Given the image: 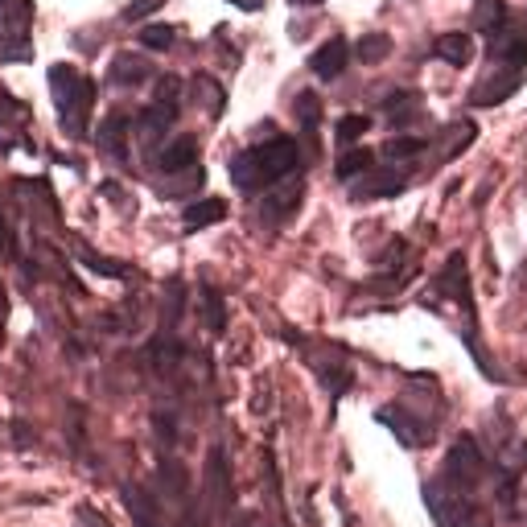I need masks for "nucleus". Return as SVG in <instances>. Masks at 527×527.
<instances>
[{"label":"nucleus","instance_id":"1","mask_svg":"<svg viewBox=\"0 0 527 527\" xmlns=\"http://www.w3.org/2000/svg\"><path fill=\"white\" fill-rule=\"evenodd\" d=\"M46 83H50V95H54V108H58L66 136H87L91 108H95V79L79 75L70 62H54Z\"/></svg>","mask_w":527,"mask_h":527},{"label":"nucleus","instance_id":"2","mask_svg":"<svg viewBox=\"0 0 527 527\" xmlns=\"http://www.w3.org/2000/svg\"><path fill=\"white\" fill-rule=\"evenodd\" d=\"M425 503L441 527H490V515L470 499V490L449 482L445 474L425 486Z\"/></svg>","mask_w":527,"mask_h":527},{"label":"nucleus","instance_id":"3","mask_svg":"<svg viewBox=\"0 0 527 527\" xmlns=\"http://www.w3.org/2000/svg\"><path fill=\"white\" fill-rule=\"evenodd\" d=\"M252 153H256V165H260V178L264 182H285L289 173L301 169V149H297L293 136H272V140H264L260 149H252Z\"/></svg>","mask_w":527,"mask_h":527},{"label":"nucleus","instance_id":"4","mask_svg":"<svg viewBox=\"0 0 527 527\" xmlns=\"http://www.w3.org/2000/svg\"><path fill=\"white\" fill-rule=\"evenodd\" d=\"M482 474H486V458H482V449H478L470 437L453 441L449 458H445V478H449V482H458V486H466V490H474V486L482 482Z\"/></svg>","mask_w":527,"mask_h":527},{"label":"nucleus","instance_id":"5","mask_svg":"<svg viewBox=\"0 0 527 527\" xmlns=\"http://www.w3.org/2000/svg\"><path fill=\"white\" fill-rule=\"evenodd\" d=\"M404 190V173L396 169H367L355 178V186H350V194H355V202H371V198H396Z\"/></svg>","mask_w":527,"mask_h":527},{"label":"nucleus","instance_id":"6","mask_svg":"<svg viewBox=\"0 0 527 527\" xmlns=\"http://www.w3.org/2000/svg\"><path fill=\"white\" fill-rule=\"evenodd\" d=\"M149 75H153L149 58H145V54H132V50L116 54V58H112V66H108V79H112L116 87H140Z\"/></svg>","mask_w":527,"mask_h":527},{"label":"nucleus","instance_id":"7","mask_svg":"<svg viewBox=\"0 0 527 527\" xmlns=\"http://www.w3.org/2000/svg\"><path fill=\"white\" fill-rule=\"evenodd\" d=\"M95 145L103 157H116L120 165L128 161V120L124 116H108L95 132Z\"/></svg>","mask_w":527,"mask_h":527},{"label":"nucleus","instance_id":"8","mask_svg":"<svg viewBox=\"0 0 527 527\" xmlns=\"http://www.w3.org/2000/svg\"><path fill=\"white\" fill-rule=\"evenodd\" d=\"M173 112H165V108H157V103H149L145 112H140V120H136V136H140V145L145 149H161V140H165V132L173 128Z\"/></svg>","mask_w":527,"mask_h":527},{"label":"nucleus","instance_id":"9","mask_svg":"<svg viewBox=\"0 0 527 527\" xmlns=\"http://www.w3.org/2000/svg\"><path fill=\"white\" fill-rule=\"evenodd\" d=\"M346 58H350V46H346V38H330L318 54L309 58V70L318 79H338L342 70H346Z\"/></svg>","mask_w":527,"mask_h":527},{"label":"nucleus","instance_id":"10","mask_svg":"<svg viewBox=\"0 0 527 527\" xmlns=\"http://www.w3.org/2000/svg\"><path fill=\"white\" fill-rule=\"evenodd\" d=\"M198 165V140L194 136H178L173 145H165L157 153V169L161 173H182V169H194Z\"/></svg>","mask_w":527,"mask_h":527},{"label":"nucleus","instance_id":"11","mask_svg":"<svg viewBox=\"0 0 527 527\" xmlns=\"http://www.w3.org/2000/svg\"><path fill=\"white\" fill-rule=\"evenodd\" d=\"M474 21H478V33L490 42V38H499V33L511 25V13H507L503 0H478V5H474Z\"/></svg>","mask_w":527,"mask_h":527},{"label":"nucleus","instance_id":"12","mask_svg":"<svg viewBox=\"0 0 527 527\" xmlns=\"http://www.w3.org/2000/svg\"><path fill=\"white\" fill-rule=\"evenodd\" d=\"M441 289H445V297H453L458 305L470 309V276H466V256H462V252H458V256H449L445 276H441Z\"/></svg>","mask_w":527,"mask_h":527},{"label":"nucleus","instance_id":"13","mask_svg":"<svg viewBox=\"0 0 527 527\" xmlns=\"http://www.w3.org/2000/svg\"><path fill=\"white\" fill-rule=\"evenodd\" d=\"M223 215H227V202H223V198H194V202H186V210H182V223H186L190 231H198V227L219 223Z\"/></svg>","mask_w":527,"mask_h":527},{"label":"nucleus","instance_id":"14","mask_svg":"<svg viewBox=\"0 0 527 527\" xmlns=\"http://www.w3.org/2000/svg\"><path fill=\"white\" fill-rule=\"evenodd\" d=\"M420 112H425V103H420L416 91H396L392 99H383V116H388L396 128H408Z\"/></svg>","mask_w":527,"mask_h":527},{"label":"nucleus","instance_id":"15","mask_svg":"<svg viewBox=\"0 0 527 527\" xmlns=\"http://www.w3.org/2000/svg\"><path fill=\"white\" fill-rule=\"evenodd\" d=\"M379 420H383V425H392V433L404 441V445H412V449H420V445H429V433H420V425H416V420H408L396 404L392 408H379Z\"/></svg>","mask_w":527,"mask_h":527},{"label":"nucleus","instance_id":"16","mask_svg":"<svg viewBox=\"0 0 527 527\" xmlns=\"http://www.w3.org/2000/svg\"><path fill=\"white\" fill-rule=\"evenodd\" d=\"M210 499H219V507H231V470H227V453L210 449Z\"/></svg>","mask_w":527,"mask_h":527},{"label":"nucleus","instance_id":"17","mask_svg":"<svg viewBox=\"0 0 527 527\" xmlns=\"http://www.w3.org/2000/svg\"><path fill=\"white\" fill-rule=\"evenodd\" d=\"M231 182H235L239 190H260V186H264L260 165H256V153H252V149L231 157Z\"/></svg>","mask_w":527,"mask_h":527},{"label":"nucleus","instance_id":"18","mask_svg":"<svg viewBox=\"0 0 527 527\" xmlns=\"http://www.w3.org/2000/svg\"><path fill=\"white\" fill-rule=\"evenodd\" d=\"M437 58H445L449 66H466V62L474 58L470 33H445V38L437 42Z\"/></svg>","mask_w":527,"mask_h":527},{"label":"nucleus","instance_id":"19","mask_svg":"<svg viewBox=\"0 0 527 527\" xmlns=\"http://www.w3.org/2000/svg\"><path fill=\"white\" fill-rule=\"evenodd\" d=\"M33 58V42L25 29H9L5 38H0V62H25Z\"/></svg>","mask_w":527,"mask_h":527},{"label":"nucleus","instance_id":"20","mask_svg":"<svg viewBox=\"0 0 527 527\" xmlns=\"http://www.w3.org/2000/svg\"><path fill=\"white\" fill-rule=\"evenodd\" d=\"M371 161H375L371 149H350V153L342 149V157H338V178H342V182H355L359 173L371 169Z\"/></svg>","mask_w":527,"mask_h":527},{"label":"nucleus","instance_id":"21","mask_svg":"<svg viewBox=\"0 0 527 527\" xmlns=\"http://www.w3.org/2000/svg\"><path fill=\"white\" fill-rule=\"evenodd\" d=\"M153 103H157V108H165V112H173V116H178V112H182V79H173V75L157 79Z\"/></svg>","mask_w":527,"mask_h":527},{"label":"nucleus","instance_id":"22","mask_svg":"<svg viewBox=\"0 0 527 527\" xmlns=\"http://www.w3.org/2000/svg\"><path fill=\"white\" fill-rule=\"evenodd\" d=\"M470 140H474V124H470V120H462V124H453V128H449V136H441L437 153L449 161V157H458V153L470 145Z\"/></svg>","mask_w":527,"mask_h":527},{"label":"nucleus","instance_id":"23","mask_svg":"<svg viewBox=\"0 0 527 527\" xmlns=\"http://www.w3.org/2000/svg\"><path fill=\"white\" fill-rule=\"evenodd\" d=\"M355 54H359V62L375 66V62H383L392 54V38H388V33H367V38L355 46Z\"/></svg>","mask_w":527,"mask_h":527},{"label":"nucleus","instance_id":"24","mask_svg":"<svg viewBox=\"0 0 527 527\" xmlns=\"http://www.w3.org/2000/svg\"><path fill=\"white\" fill-rule=\"evenodd\" d=\"M425 153V140L420 136H392L388 145H383V157H392V161H412Z\"/></svg>","mask_w":527,"mask_h":527},{"label":"nucleus","instance_id":"25","mask_svg":"<svg viewBox=\"0 0 527 527\" xmlns=\"http://www.w3.org/2000/svg\"><path fill=\"white\" fill-rule=\"evenodd\" d=\"M194 91H198V103L210 112V116H219L223 112V87L219 83H210V75H198L194 79Z\"/></svg>","mask_w":527,"mask_h":527},{"label":"nucleus","instance_id":"26","mask_svg":"<svg viewBox=\"0 0 527 527\" xmlns=\"http://www.w3.org/2000/svg\"><path fill=\"white\" fill-rule=\"evenodd\" d=\"M297 120H301L305 132L318 128V120H322V99L313 95V91H301V95H297Z\"/></svg>","mask_w":527,"mask_h":527},{"label":"nucleus","instance_id":"27","mask_svg":"<svg viewBox=\"0 0 527 527\" xmlns=\"http://www.w3.org/2000/svg\"><path fill=\"white\" fill-rule=\"evenodd\" d=\"M29 17H33V5H29V0H0V25L25 29Z\"/></svg>","mask_w":527,"mask_h":527},{"label":"nucleus","instance_id":"28","mask_svg":"<svg viewBox=\"0 0 527 527\" xmlns=\"http://www.w3.org/2000/svg\"><path fill=\"white\" fill-rule=\"evenodd\" d=\"M367 128H371L367 116H342L338 128H334V132H338V145H342V149H346V145H355V140H359Z\"/></svg>","mask_w":527,"mask_h":527},{"label":"nucleus","instance_id":"29","mask_svg":"<svg viewBox=\"0 0 527 527\" xmlns=\"http://www.w3.org/2000/svg\"><path fill=\"white\" fill-rule=\"evenodd\" d=\"M140 46H145V50H169L173 46V29L169 25H145V29H140Z\"/></svg>","mask_w":527,"mask_h":527},{"label":"nucleus","instance_id":"30","mask_svg":"<svg viewBox=\"0 0 527 527\" xmlns=\"http://www.w3.org/2000/svg\"><path fill=\"white\" fill-rule=\"evenodd\" d=\"M161 5H165V0H132V5L124 9V21H145V17H153Z\"/></svg>","mask_w":527,"mask_h":527},{"label":"nucleus","instance_id":"31","mask_svg":"<svg viewBox=\"0 0 527 527\" xmlns=\"http://www.w3.org/2000/svg\"><path fill=\"white\" fill-rule=\"evenodd\" d=\"M206 318H210V326H215V330H223V318H227V313H223L219 293H206Z\"/></svg>","mask_w":527,"mask_h":527},{"label":"nucleus","instance_id":"32","mask_svg":"<svg viewBox=\"0 0 527 527\" xmlns=\"http://www.w3.org/2000/svg\"><path fill=\"white\" fill-rule=\"evenodd\" d=\"M523 466H527V441L515 445V453H511V449L503 453V470H523Z\"/></svg>","mask_w":527,"mask_h":527},{"label":"nucleus","instance_id":"33","mask_svg":"<svg viewBox=\"0 0 527 527\" xmlns=\"http://www.w3.org/2000/svg\"><path fill=\"white\" fill-rule=\"evenodd\" d=\"M235 9H248V13H256V9H264V0H231Z\"/></svg>","mask_w":527,"mask_h":527},{"label":"nucleus","instance_id":"34","mask_svg":"<svg viewBox=\"0 0 527 527\" xmlns=\"http://www.w3.org/2000/svg\"><path fill=\"white\" fill-rule=\"evenodd\" d=\"M5 243H9V227H5V219H0V252H5Z\"/></svg>","mask_w":527,"mask_h":527},{"label":"nucleus","instance_id":"35","mask_svg":"<svg viewBox=\"0 0 527 527\" xmlns=\"http://www.w3.org/2000/svg\"><path fill=\"white\" fill-rule=\"evenodd\" d=\"M293 5H301V9H309V5H322V0H293Z\"/></svg>","mask_w":527,"mask_h":527}]
</instances>
